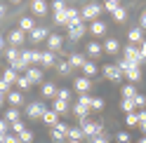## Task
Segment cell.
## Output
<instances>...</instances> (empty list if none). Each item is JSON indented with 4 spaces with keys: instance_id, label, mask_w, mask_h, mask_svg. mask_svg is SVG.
Masks as SVG:
<instances>
[{
    "instance_id": "1",
    "label": "cell",
    "mask_w": 146,
    "mask_h": 143,
    "mask_svg": "<svg viewBox=\"0 0 146 143\" xmlns=\"http://www.w3.org/2000/svg\"><path fill=\"white\" fill-rule=\"evenodd\" d=\"M118 68H120V70H123V75H125L127 80H132V82L141 80V68H139V66H130L125 59H120V61H118Z\"/></svg>"
},
{
    "instance_id": "2",
    "label": "cell",
    "mask_w": 146,
    "mask_h": 143,
    "mask_svg": "<svg viewBox=\"0 0 146 143\" xmlns=\"http://www.w3.org/2000/svg\"><path fill=\"white\" fill-rule=\"evenodd\" d=\"M80 129H83L85 138H90V141H92L94 136H99V134H104V127H102V124H94V122H90L87 117H85V120H80Z\"/></svg>"
},
{
    "instance_id": "3",
    "label": "cell",
    "mask_w": 146,
    "mask_h": 143,
    "mask_svg": "<svg viewBox=\"0 0 146 143\" xmlns=\"http://www.w3.org/2000/svg\"><path fill=\"white\" fill-rule=\"evenodd\" d=\"M99 12H102V5L99 3H87V5H83V10H80V19L83 21H97Z\"/></svg>"
},
{
    "instance_id": "4",
    "label": "cell",
    "mask_w": 146,
    "mask_h": 143,
    "mask_svg": "<svg viewBox=\"0 0 146 143\" xmlns=\"http://www.w3.org/2000/svg\"><path fill=\"white\" fill-rule=\"evenodd\" d=\"M123 54H125V61H127V64H130V66H139V68H141V64H144V59H141V54H139V49H137L134 45H127Z\"/></svg>"
},
{
    "instance_id": "5",
    "label": "cell",
    "mask_w": 146,
    "mask_h": 143,
    "mask_svg": "<svg viewBox=\"0 0 146 143\" xmlns=\"http://www.w3.org/2000/svg\"><path fill=\"white\" fill-rule=\"evenodd\" d=\"M45 110H47V108H45L40 101H31L29 106H26V117H31V120H38V117H40V120H42Z\"/></svg>"
},
{
    "instance_id": "6",
    "label": "cell",
    "mask_w": 146,
    "mask_h": 143,
    "mask_svg": "<svg viewBox=\"0 0 146 143\" xmlns=\"http://www.w3.org/2000/svg\"><path fill=\"white\" fill-rule=\"evenodd\" d=\"M104 75L111 80V82H120V80L125 77V75H123V70L118 68V66H104Z\"/></svg>"
},
{
    "instance_id": "7",
    "label": "cell",
    "mask_w": 146,
    "mask_h": 143,
    "mask_svg": "<svg viewBox=\"0 0 146 143\" xmlns=\"http://www.w3.org/2000/svg\"><path fill=\"white\" fill-rule=\"evenodd\" d=\"M21 59H24L29 66L40 64V52H38V49H24V52H21Z\"/></svg>"
},
{
    "instance_id": "8",
    "label": "cell",
    "mask_w": 146,
    "mask_h": 143,
    "mask_svg": "<svg viewBox=\"0 0 146 143\" xmlns=\"http://www.w3.org/2000/svg\"><path fill=\"white\" fill-rule=\"evenodd\" d=\"M66 134H68V127H66L64 122H57V124L52 127V138H54V141H64V138H66Z\"/></svg>"
},
{
    "instance_id": "9",
    "label": "cell",
    "mask_w": 146,
    "mask_h": 143,
    "mask_svg": "<svg viewBox=\"0 0 146 143\" xmlns=\"http://www.w3.org/2000/svg\"><path fill=\"white\" fill-rule=\"evenodd\" d=\"M40 66L42 68H52V66H57V56H54V52H40Z\"/></svg>"
},
{
    "instance_id": "10",
    "label": "cell",
    "mask_w": 146,
    "mask_h": 143,
    "mask_svg": "<svg viewBox=\"0 0 146 143\" xmlns=\"http://www.w3.org/2000/svg\"><path fill=\"white\" fill-rule=\"evenodd\" d=\"M127 40H130V45H141L144 42V31L137 26V28H130L127 31Z\"/></svg>"
},
{
    "instance_id": "11",
    "label": "cell",
    "mask_w": 146,
    "mask_h": 143,
    "mask_svg": "<svg viewBox=\"0 0 146 143\" xmlns=\"http://www.w3.org/2000/svg\"><path fill=\"white\" fill-rule=\"evenodd\" d=\"M64 45V38L59 33H52V35H47V47H50V52H57L59 47Z\"/></svg>"
},
{
    "instance_id": "12",
    "label": "cell",
    "mask_w": 146,
    "mask_h": 143,
    "mask_svg": "<svg viewBox=\"0 0 146 143\" xmlns=\"http://www.w3.org/2000/svg\"><path fill=\"white\" fill-rule=\"evenodd\" d=\"M47 3H45V0H33L31 3V10H33V14L35 16H42V14H47Z\"/></svg>"
},
{
    "instance_id": "13",
    "label": "cell",
    "mask_w": 146,
    "mask_h": 143,
    "mask_svg": "<svg viewBox=\"0 0 146 143\" xmlns=\"http://www.w3.org/2000/svg\"><path fill=\"white\" fill-rule=\"evenodd\" d=\"M26 80H29L31 85H38L40 80H42V70H40V68H33V66H31L29 70H26Z\"/></svg>"
},
{
    "instance_id": "14",
    "label": "cell",
    "mask_w": 146,
    "mask_h": 143,
    "mask_svg": "<svg viewBox=\"0 0 146 143\" xmlns=\"http://www.w3.org/2000/svg\"><path fill=\"white\" fill-rule=\"evenodd\" d=\"M7 42L12 45V47H19V45L24 42V31H10V35H7Z\"/></svg>"
},
{
    "instance_id": "15",
    "label": "cell",
    "mask_w": 146,
    "mask_h": 143,
    "mask_svg": "<svg viewBox=\"0 0 146 143\" xmlns=\"http://www.w3.org/2000/svg\"><path fill=\"white\" fill-rule=\"evenodd\" d=\"M83 24V19H80V12L76 10V7H68V28H73V26H80Z\"/></svg>"
},
{
    "instance_id": "16",
    "label": "cell",
    "mask_w": 146,
    "mask_h": 143,
    "mask_svg": "<svg viewBox=\"0 0 146 143\" xmlns=\"http://www.w3.org/2000/svg\"><path fill=\"white\" fill-rule=\"evenodd\" d=\"M57 92H59V89H57L54 82H45L42 85V96H45V99H57Z\"/></svg>"
},
{
    "instance_id": "17",
    "label": "cell",
    "mask_w": 146,
    "mask_h": 143,
    "mask_svg": "<svg viewBox=\"0 0 146 143\" xmlns=\"http://www.w3.org/2000/svg\"><path fill=\"white\" fill-rule=\"evenodd\" d=\"M102 52H104V47L99 42H94V40H90V45H87V54L92 56V59H99L102 56Z\"/></svg>"
},
{
    "instance_id": "18",
    "label": "cell",
    "mask_w": 146,
    "mask_h": 143,
    "mask_svg": "<svg viewBox=\"0 0 146 143\" xmlns=\"http://www.w3.org/2000/svg\"><path fill=\"white\" fill-rule=\"evenodd\" d=\"M5 99L12 103V108H17V106H21V103H24V94H21V92H14V89H12V92L7 94Z\"/></svg>"
},
{
    "instance_id": "19",
    "label": "cell",
    "mask_w": 146,
    "mask_h": 143,
    "mask_svg": "<svg viewBox=\"0 0 146 143\" xmlns=\"http://www.w3.org/2000/svg\"><path fill=\"white\" fill-rule=\"evenodd\" d=\"M85 61H87V59H85L83 54H78V52L68 56V64H71V68H83V66H85Z\"/></svg>"
},
{
    "instance_id": "20",
    "label": "cell",
    "mask_w": 146,
    "mask_h": 143,
    "mask_svg": "<svg viewBox=\"0 0 146 143\" xmlns=\"http://www.w3.org/2000/svg\"><path fill=\"white\" fill-rule=\"evenodd\" d=\"M90 87H92L90 77H78V80H76V89H78L80 94H87V92H90Z\"/></svg>"
},
{
    "instance_id": "21",
    "label": "cell",
    "mask_w": 146,
    "mask_h": 143,
    "mask_svg": "<svg viewBox=\"0 0 146 143\" xmlns=\"http://www.w3.org/2000/svg\"><path fill=\"white\" fill-rule=\"evenodd\" d=\"M90 33L97 35V38H99V35H104L106 33V24L104 21H92V24H90Z\"/></svg>"
},
{
    "instance_id": "22",
    "label": "cell",
    "mask_w": 146,
    "mask_h": 143,
    "mask_svg": "<svg viewBox=\"0 0 146 143\" xmlns=\"http://www.w3.org/2000/svg\"><path fill=\"white\" fill-rule=\"evenodd\" d=\"M52 110L57 113V115H61V113H68L71 108H68V101H61V99H54V103H52Z\"/></svg>"
},
{
    "instance_id": "23",
    "label": "cell",
    "mask_w": 146,
    "mask_h": 143,
    "mask_svg": "<svg viewBox=\"0 0 146 143\" xmlns=\"http://www.w3.org/2000/svg\"><path fill=\"white\" fill-rule=\"evenodd\" d=\"M85 24H80V26H73V28H68V38L71 40H78V38H83V35H85Z\"/></svg>"
},
{
    "instance_id": "24",
    "label": "cell",
    "mask_w": 146,
    "mask_h": 143,
    "mask_svg": "<svg viewBox=\"0 0 146 143\" xmlns=\"http://www.w3.org/2000/svg\"><path fill=\"white\" fill-rule=\"evenodd\" d=\"M66 136H68V141H83L85 134H83L80 127H68V134H66Z\"/></svg>"
},
{
    "instance_id": "25",
    "label": "cell",
    "mask_w": 146,
    "mask_h": 143,
    "mask_svg": "<svg viewBox=\"0 0 146 143\" xmlns=\"http://www.w3.org/2000/svg\"><path fill=\"white\" fill-rule=\"evenodd\" d=\"M35 21H33V16H21V19H19V31H33L35 28V26H33Z\"/></svg>"
},
{
    "instance_id": "26",
    "label": "cell",
    "mask_w": 146,
    "mask_h": 143,
    "mask_svg": "<svg viewBox=\"0 0 146 143\" xmlns=\"http://www.w3.org/2000/svg\"><path fill=\"white\" fill-rule=\"evenodd\" d=\"M5 56H7V61H10V64L14 66V64H17V61H19V59H21V52H19V49H17V47H10V49H7V52H5Z\"/></svg>"
},
{
    "instance_id": "27",
    "label": "cell",
    "mask_w": 146,
    "mask_h": 143,
    "mask_svg": "<svg viewBox=\"0 0 146 143\" xmlns=\"http://www.w3.org/2000/svg\"><path fill=\"white\" fill-rule=\"evenodd\" d=\"M42 122H45V124H50V127H54V124L59 122V115L54 113V110H45V115H42Z\"/></svg>"
},
{
    "instance_id": "28",
    "label": "cell",
    "mask_w": 146,
    "mask_h": 143,
    "mask_svg": "<svg viewBox=\"0 0 146 143\" xmlns=\"http://www.w3.org/2000/svg\"><path fill=\"white\" fill-rule=\"evenodd\" d=\"M118 49H120V45H118L115 38H108V40L104 42V52H108V54H115Z\"/></svg>"
},
{
    "instance_id": "29",
    "label": "cell",
    "mask_w": 146,
    "mask_h": 143,
    "mask_svg": "<svg viewBox=\"0 0 146 143\" xmlns=\"http://www.w3.org/2000/svg\"><path fill=\"white\" fill-rule=\"evenodd\" d=\"M31 40H33V42L47 40V28H33V31H31Z\"/></svg>"
},
{
    "instance_id": "30",
    "label": "cell",
    "mask_w": 146,
    "mask_h": 143,
    "mask_svg": "<svg viewBox=\"0 0 146 143\" xmlns=\"http://www.w3.org/2000/svg\"><path fill=\"white\" fill-rule=\"evenodd\" d=\"M5 120L10 122V124H14V122L21 120V113L17 110V108H10V110H5Z\"/></svg>"
},
{
    "instance_id": "31",
    "label": "cell",
    "mask_w": 146,
    "mask_h": 143,
    "mask_svg": "<svg viewBox=\"0 0 146 143\" xmlns=\"http://www.w3.org/2000/svg\"><path fill=\"white\" fill-rule=\"evenodd\" d=\"M83 73H85V77H92V75H97V66H94V61H85Z\"/></svg>"
},
{
    "instance_id": "32",
    "label": "cell",
    "mask_w": 146,
    "mask_h": 143,
    "mask_svg": "<svg viewBox=\"0 0 146 143\" xmlns=\"http://www.w3.org/2000/svg\"><path fill=\"white\" fill-rule=\"evenodd\" d=\"M134 96H137V87L130 82V85H125L123 87V99H134Z\"/></svg>"
},
{
    "instance_id": "33",
    "label": "cell",
    "mask_w": 146,
    "mask_h": 143,
    "mask_svg": "<svg viewBox=\"0 0 146 143\" xmlns=\"http://www.w3.org/2000/svg\"><path fill=\"white\" fill-rule=\"evenodd\" d=\"M54 24H68V10H64V12H54Z\"/></svg>"
},
{
    "instance_id": "34",
    "label": "cell",
    "mask_w": 146,
    "mask_h": 143,
    "mask_svg": "<svg viewBox=\"0 0 146 143\" xmlns=\"http://www.w3.org/2000/svg\"><path fill=\"white\" fill-rule=\"evenodd\" d=\"M57 70L61 75H68L71 73V64H68V59H64V61H57Z\"/></svg>"
},
{
    "instance_id": "35",
    "label": "cell",
    "mask_w": 146,
    "mask_h": 143,
    "mask_svg": "<svg viewBox=\"0 0 146 143\" xmlns=\"http://www.w3.org/2000/svg\"><path fill=\"white\" fill-rule=\"evenodd\" d=\"M125 19H127V10L120 5V7H118V10L113 12V21H118V24H120V21H125Z\"/></svg>"
},
{
    "instance_id": "36",
    "label": "cell",
    "mask_w": 146,
    "mask_h": 143,
    "mask_svg": "<svg viewBox=\"0 0 146 143\" xmlns=\"http://www.w3.org/2000/svg\"><path fill=\"white\" fill-rule=\"evenodd\" d=\"M120 108H123L127 115H130V113H134L137 106H134V101H132V99H123V101H120Z\"/></svg>"
},
{
    "instance_id": "37",
    "label": "cell",
    "mask_w": 146,
    "mask_h": 143,
    "mask_svg": "<svg viewBox=\"0 0 146 143\" xmlns=\"http://www.w3.org/2000/svg\"><path fill=\"white\" fill-rule=\"evenodd\" d=\"M73 113H76V115H78L80 120H85V117H87V113H90V108H85V106L76 103V106H73Z\"/></svg>"
},
{
    "instance_id": "38",
    "label": "cell",
    "mask_w": 146,
    "mask_h": 143,
    "mask_svg": "<svg viewBox=\"0 0 146 143\" xmlns=\"http://www.w3.org/2000/svg\"><path fill=\"white\" fill-rule=\"evenodd\" d=\"M17 77H19V75H17V70H14V68H7V70H5V75H3V80H5V82H10V85L17 82Z\"/></svg>"
},
{
    "instance_id": "39",
    "label": "cell",
    "mask_w": 146,
    "mask_h": 143,
    "mask_svg": "<svg viewBox=\"0 0 146 143\" xmlns=\"http://www.w3.org/2000/svg\"><path fill=\"white\" fill-rule=\"evenodd\" d=\"M125 122H127V127H139V117H137V110L130 113V115H125Z\"/></svg>"
},
{
    "instance_id": "40",
    "label": "cell",
    "mask_w": 146,
    "mask_h": 143,
    "mask_svg": "<svg viewBox=\"0 0 146 143\" xmlns=\"http://www.w3.org/2000/svg\"><path fill=\"white\" fill-rule=\"evenodd\" d=\"M118 7H120V3H118V0H106V3H104V10H108L111 14L118 10Z\"/></svg>"
},
{
    "instance_id": "41",
    "label": "cell",
    "mask_w": 146,
    "mask_h": 143,
    "mask_svg": "<svg viewBox=\"0 0 146 143\" xmlns=\"http://www.w3.org/2000/svg\"><path fill=\"white\" fill-rule=\"evenodd\" d=\"M78 103L85 106V108H90V106H92V96H90V94H80L78 96Z\"/></svg>"
},
{
    "instance_id": "42",
    "label": "cell",
    "mask_w": 146,
    "mask_h": 143,
    "mask_svg": "<svg viewBox=\"0 0 146 143\" xmlns=\"http://www.w3.org/2000/svg\"><path fill=\"white\" fill-rule=\"evenodd\" d=\"M92 110H104V99H99V96H92V106H90Z\"/></svg>"
},
{
    "instance_id": "43",
    "label": "cell",
    "mask_w": 146,
    "mask_h": 143,
    "mask_svg": "<svg viewBox=\"0 0 146 143\" xmlns=\"http://www.w3.org/2000/svg\"><path fill=\"white\" fill-rule=\"evenodd\" d=\"M10 131H14V134H21V131H26V124L19 120V122H14V124H10Z\"/></svg>"
},
{
    "instance_id": "44",
    "label": "cell",
    "mask_w": 146,
    "mask_h": 143,
    "mask_svg": "<svg viewBox=\"0 0 146 143\" xmlns=\"http://www.w3.org/2000/svg\"><path fill=\"white\" fill-rule=\"evenodd\" d=\"M52 10H54V12H64V10H68V5L64 3V0H54V3H52Z\"/></svg>"
},
{
    "instance_id": "45",
    "label": "cell",
    "mask_w": 146,
    "mask_h": 143,
    "mask_svg": "<svg viewBox=\"0 0 146 143\" xmlns=\"http://www.w3.org/2000/svg\"><path fill=\"white\" fill-rule=\"evenodd\" d=\"M134 106H137V108H144V106H146V96L144 94H139V92H137V96H134Z\"/></svg>"
},
{
    "instance_id": "46",
    "label": "cell",
    "mask_w": 146,
    "mask_h": 143,
    "mask_svg": "<svg viewBox=\"0 0 146 143\" xmlns=\"http://www.w3.org/2000/svg\"><path fill=\"white\" fill-rule=\"evenodd\" d=\"M17 87H19V89H29V87H31V82L26 80V75H19V77H17Z\"/></svg>"
},
{
    "instance_id": "47",
    "label": "cell",
    "mask_w": 146,
    "mask_h": 143,
    "mask_svg": "<svg viewBox=\"0 0 146 143\" xmlns=\"http://www.w3.org/2000/svg\"><path fill=\"white\" fill-rule=\"evenodd\" d=\"M19 141H21V143H31V141H33V131H29V129L21 131V134H19Z\"/></svg>"
},
{
    "instance_id": "48",
    "label": "cell",
    "mask_w": 146,
    "mask_h": 143,
    "mask_svg": "<svg viewBox=\"0 0 146 143\" xmlns=\"http://www.w3.org/2000/svg\"><path fill=\"white\" fill-rule=\"evenodd\" d=\"M115 138H118V143H130V134L127 131H118Z\"/></svg>"
},
{
    "instance_id": "49",
    "label": "cell",
    "mask_w": 146,
    "mask_h": 143,
    "mask_svg": "<svg viewBox=\"0 0 146 143\" xmlns=\"http://www.w3.org/2000/svg\"><path fill=\"white\" fill-rule=\"evenodd\" d=\"M57 99L68 101V99H71V92H68V89H59V92H57Z\"/></svg>"
},
{
    "instance_id": "50",
    "label": "cell",
    "mask_w": 146,
    "mask_h": 143,
    "mask_svg": "<svg viewBox=\"0 0 146 143\" xmlns=\"http://www.w3.org/2000/svg\"><path fill=\"white\" fill-rule=\"evenodd\" d=\"M10 92H12V89H10V82H5V80H0V94H5V96H7Z\"/></svg>"
},
{
    "instance_id": "51",
    "label": "cell",
    "mask_w": 146,
    "mask_h": 143,
    "mask_svg": "<svg viewBox=\"0 0 146 143\" xmlns=\"http://www.w3.org/2000/svg\"><path fill=\"white\" fill-rule=\"evenodd\" d=\"M90 143H108V134H99V136H94Z\"/></svg>"
},
{
    "instance_id": "52",
    "label": "cell",
    "mask_w": 146,
    "mask_h": 143,
    "mask_svg": "<svg viewBox=\"0 0 146 143\" xmlns=\"http://www.w3.org/2000/svg\"><path fill=\"white\" fill-rule=\"evenodd\" d=\"M0 134H10V122H7L5 117L0 120Z\"/></svg>"
},
{
    "instance_id": "53",
    "label": "cell",
    "mask_w": 146,
    "mask_h": 143,
    "mask_svg": "<svg viewBox=\"0 0 146 143\" xmlns=\"http://www.w3.org/2000/svg\"><path fill=\"white\" fill-rule=\"evenodd\" d=\"M5 143H21V141H19L17 134H7V136H5Z\"/></svg>"
},
{
    "instance_id": "54",
    "label": "cell",
    "mask_w": 146,
    "mask_h": 143,
    "mask_svg": "<svg viewBox=\"0 0 146 143\" xmlns=\"http://www.w3.org/2000/svg\"><path fill=\"white\" fill-rule=\"evenodd\" d=\"M137 117H139V122H146V108L137 110Z\"/></svg>"
},
{
    "instance_id": "55",
    "label": "cell",
    "mask_w": 146,
    "mask_h": 143,
    "mask_svg": "<svg viewBox=\"0 0 146 143\" xmlns=\"http://www.w3.org/2000/svg\"><path fill=\"white\" fill-rule=\"evenodd\" d=\"M139 54H141V59L146 61V40H144V42L139 45Z\"/></svg>"
},
{
    "instance_id": "56",
    "label": "cell",
    "mask_w": 146,
    "mask_h": 143,
    "mask_svg": "<svg viewBox=\"0 0 146 143\" xmlns=\"http://www.w3.org/2000/svg\"><path fill=\"white\" fill-rule=\"evenodd\" d=\"M139 28L141 31L146 28V12H141V16H139Z\"/></svg>"
},
{
    "instance_id": "57",
    "label": "cell",
    "mask_w": 146,
    "mask_h": 143,
    "mask_svg": "<svg viewBox=\"0 0 146 143\" xmlns=\"http://www.w3.org/2000/svg\"><path fill=\"white\" fill-rule=\"evenodd\" d=\"M139 129H141V134L146 136V122H139Z\"/></svg>"
},
{
    "instance_id": "58",
    "label": "cell",
    "mask_w": 146,
    "mask_h": 143,
    "mask_svg": "<svg viewBox=\"0 0 146 143\" xmlns=\"http://www.w3.org/2000/svg\"><path fill=\"white\" fill-rule=\"evenodd\" d=\"M3 14H5V5L0 3V16H3Z\"/></svg>"
},
{
    "instance_id": "59",
    "label": "cell",
    "mask_w": 146,
    "mask_h": 143,
    "mask_svg": "<svg viewBox=\"0 0 146 143\" xmlns=\"http://www.w3.org/2000/svg\"><path fill=\"white\" fill-rule=\"evenodd\" d=\"M5 136H7V134H0V143H5Z\"/></svg>"
},
{
    "instance_id": "60",
    "label": "cell",
    "mask_w": 146,
    "mask_h": 143,
    "mask_svg": "<svg viewBox=\"0 0 146 143\" xmlns=\"http://www.w3.org/2000/svg\"><path fill=\"white\" fill-rule=\"evenodd\" d=\"M3 101H5V94H0V103H3Z\"/></svg>"
},
{
    "instance_id": "61",
    "label": "cell",
    "mask_w": 146,
    "mask_h": 143,
    "mask_svg": "<svg viewBox=\"0 0 146 143\" xmlns=\"http://www.w3.org/2000/svg\"><path fill=\"white\" fill-rule=\"evenodd\" d=\"M3 42H5V40H3V38H0V49H3Z\"/></svg>"
},
{
    "instance_id": "62",
    "label": "cell",
    "mask_w": 146,
    "mask_h": 143,
    "mask_svg": "<svg viewBox=\"0 0 146 143\" xmlns=\"http://www.w3.org/2000/svg\"><path fill=\"white\" fill-rule=\"evenodd\" d=\"M68 143H83V141H68Z\"/></svg>"
},
{
    "instance_id": "63",
    "label": "cell",
    "mask_w": 146,
    "mask_h": 143,
    "mask_svg": "<svg viewBox=\"0 0 146 143\" xmlns=\"http://www.w3.org/2000/svg\"><path fill=\"white\" fill-rule=\"evenodd\" d=\"M139 143H146V136H144V138H141V141H139Z\"/></svg>"
}]
</instances>
